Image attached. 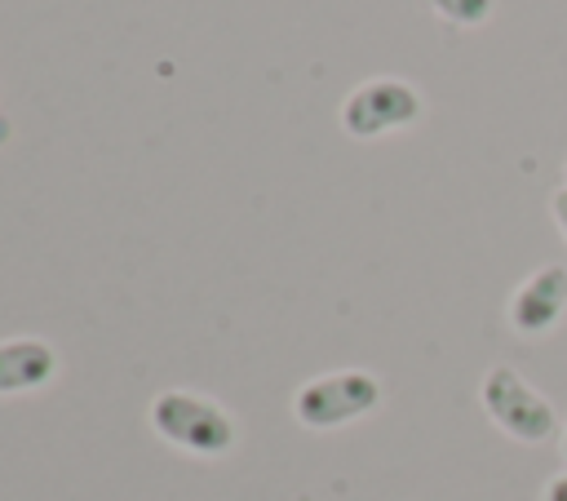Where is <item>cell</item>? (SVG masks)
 Here are the masks:
<instances>
[{
	"label": "cell",
	"instance_id": "cell-1",
	"mask_svg": "<svg viewBox=\"0 0 567 501\" xmlns=\"http://www.w3.org/2000/svg\"><path fill=\"white\" fill-rule=\"evenodd\" d=\"M478 403L483 412L492 417V426L501 434H509L514 443H545L554 439L563 426H558V412L554 403L509 364H492L478 381Z\"/></svg>",
	"mask_w": 567,
	"mask_h": 501
},
{
	"label": "cell",
	"instance_id": "cell-2",
	"mask_svg": "<svg viewBox=\"0 0 567 501\" xmlns=\"http://www.w3.org/2000/svg\"><path fill=\"white\" fill-rule=\"evenodd\" d=\"M151 426H155L168 443H177V448H186V452H199V457H217V452H226V448L235 443L230 417H226L217 403H208V399H199V395H186V390L159 395V399L151 403Z\"/></svg>",
	"mask_w": 567,
	"mask_h": 501
},
{
	"label": "cell",
	"instance_id": "cell-3",
	"mask_svg": "<svg viewBox=\"0 0 567 501\" xmlns=\"http://www.w3.org/2000/svg\"><path fill=\"white\" fill-rule=\"evenodd\" d=\"M381 403V381L372 372H359V368H346V372H328V377H315L297 390V421L310 426V430H332V426H346L354 417H368L372 408Z\"/></svg>",
	"mask_w": 567,
	"mask_h": 501
},
{
	"label": "cell",
	"instance_id": "cell-4",
	"mask_svg": "<svg viewBox=\"0 0 567 501\" xmlns=\"http://www.w3.org/2000/svg\"><path fill=\"white\" fill-rule=\"evenodd\" d=\"M421 111H425V102L408 80H368L350 93L341 115H346V129L354 137H381V133L416 124Z\"/></svg>",
	"mask_w": 567,
	"mask_h": 501
},
{
	"label": "cell",
	"instance_id": "cell-5",
	"mask_svg": "<svg viewBox=\"0 0 567 501\" xmlns=\"http://www.w3.org/2000/svg\"><path fill=\"white\" fill-rule=\"evenodd\" d=\"M563 315H567V266L563 262L536 266L523 284H514L505 301V319L518 337H545L563 324Z\"/></svg>",
	"mask_w": 567,
	"mask_h": 501
},
{
	"label": "cell",
	"instance_id": "cell-6",
	"mask_svg": "<svg viewBox=\"0 0 567 501\" xmlns=\"http://www.w3.org/2000/svg\"><path fill=\"white\" fill-rule=\"evenodd\" d=\"M53 377V350L44 341H0V395L35 390Z\"/></svg>",
	"mask_w": 567,
	"mask_h": 501
},
{
	"label": "cell",
	"instance_id": "cell-7",
	"mask_svg": "<svg viewBox=\"0 0 567 501\" xmlns=\"http://www.w3.org/2000/svg\"><path fill=\"white\" fill-rule=\"evenodd\" d=\"M430 9L452 27H483L496 9V0H430Z\"/></svg>",
	"mask_w": 567,
	"mask_h": 501
},
{
	"label": "cell",
	"instance_id": "cell-8",
	"mask_svg": "<svg viewBox=\"0 0 567 501\" xmlns=\"http://www.w3.org/2000/svg\"><path fill=\"white\" fill-rule=\"evenodd\" d=\"M549 217H554V226H558V235H563V244H567V186H558V191L549 195Z\"/></svg>",
	"mask_w": 567,
	"mask_h": 501
},
{
	"label": "cell",
	"instance_id": "cell-9",
	"mask_svg": "<svg viewBox=\"0 0 567 501\" xmlns=\"http://www.w3.org/2000/svg\"><path fill=\"white\" fill-rule=\"evenodd\" d=\"M540 501H567V470H558V474H549V479H545Z\"/></svg>",
	"mask_w": 567,
	"mask_h": 501
},
{
	"label": "cell",
	"instance_id": "cell-10",
	"mask_svg": "<svg viewBox=\"0 0 567 501\" xmlns=\"http://www.w3.org/2000/svg\"><path fill=\"white\" fill-rule=\"evenodd\" d=\"M558 448H563V461H567V421H563V430H558Z\"/></svg>",
	"mask_w": 567,
	"mask_h": 501
},
{
	"label": "cell",
	"instance_id": "cell-11",
	"mask_svg": "<svg viewBox=\"0 0 567 501\" xmlns=\"http://www.w3.org/2000/svg\"><path fill=\"white\" fill-rule=\"evenodd\" d=\"M563 186H567V164H563Z\"/></svg>",
	"mask_w": 567,
	"mask_h": 501
}]
</instances>
